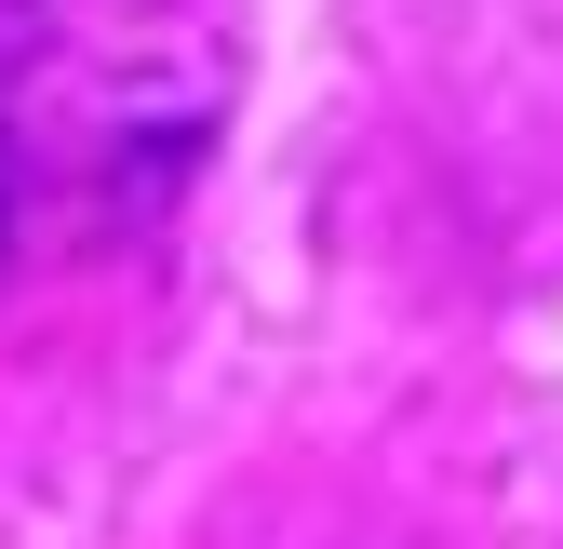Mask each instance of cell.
I'll return each mask as SVG.
<instances>
[{
	"label": "cell",
	"instance_id": "cell-1",
	"mask_svg": "<svg viewBox=\"0 0 563 549\" xmlns=\"http://www.w3.org/2000/svg\"><path fill=\"white\" fill-rule=\"evenodd\" d=\"M0 228H14V134H0Z\"/></svg>",
	"mask_w": 563,
	"mask_h": 549
}]
</instances>
